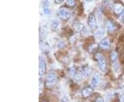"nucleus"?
I'll use <instances>...</instances> for the list:
<instances>
[{
    "instance_id": "f257e3e1",
    "label": "nucleus",
    "mask_w": 124,
    "mask_h": 102,
    "mask_svg": "<svg viewBox=\"0 0 124 102\" xmlns=\"http://www.w3.org/2000/svg\"><path fill=\"white\" fill-rule=\"evenodd\" d=\"M58 16L62 21H66L70 18V11L66 7H61L58 10Z\"/></svg>"
},
{
    "instance_id": "f03ea898",
    "label": "nucleus",
    "mask_w": 124,
    "mask_h": 102,
    "mask_svg": "<svg viewBox=\"0 0 124 102\" xmlns=\"http://www.w3.org/2000/svg\"><path fill=\"white\" fill-rule=\"evenodd\" d=\"M95 58L97 60L98 65H99V70L104 73L106 71V59L105 57L102 55L101 53H97L95 56Z\"/></svg>"
},
{
    "instance_id": "7ed1b4c3",
    "label": "nucleus",
    "mask_w": 124,
    "mask_h": 102,
    "mask_svg": "<svg viewBox=\"0 0 124 102\" xmlns=\"http://www.w3.org/2000/svg\"><path fill=\"white\" fill-rule=\"evenodd\" d=\"M101 82V77L99 73H94L91 78L90 85L93 88H97Z\"/></svg>"
},
{
    "instance_id": "20e7f679",
    "label": "nucleus",
    "mask_w": 124,
    "mask_h": 102,
    "mask_svg": "<svg viewBox=\"0 0 124 102\" xmlns=\"http://www.w3.org/2000/svg\"><path fill=\"white\" fill-rule=\"evenodd\" d=\"M57 81V75L53 71H50L47 75V83L50 86L55 84Z\"/></svg>"
},
{
    "instance_id": "39448f33",
    "label": "nucleus",
    "mask_w": 124,
    "mask_h": 102,
    "mask_svg": "<svg viewBox=\"0 0 124 102\" xmlns=\"http://www.w3.org/2000/svg\"><path fill=\"white\" fill-rule=\"evenodd\" d=\"M88 25L90 29H94L97 26V19L94 14L93 13L90 14L88 18Z\"/></svg>"
},
{
    "instance_id": "423d86ee",
    "label": "nucleus",
    "mask_w": 124,
    "mask_h": 102,
    "mask_svg": "<svg viewBox=\"0 0 124 102\" xmlns=\"http://www.w3.org/2000/svg\"><path fill=\"white\" fill-rule=\"evenodd\" d=\"M46 69V64L44 59L42 57H39V76H42L45 74Z\"/></svg>"
},
{
    "instance_id": "0eeeda50",
    "label": "nucleus",
    "mask_w": 124,
    "mask_h": 102,
    "mask_svg": "<svg viewBox=\"0 0 124 102\" xmlns=\"http://www.w3.org/2000/svg\"><path fill=\"white\" fill-rule=\"evenodd\" d=\"M99 47L104 50L110 49V40H108V38H104L101 39L100 43H99Z\"/></svg>"
},
{
    "instance_id": "6e6552de",
    "label": "nucleus",
    "mask_w": 124,
    "mask_h": 102,
    "mask_svg": "<svg viewBox=\"0 0 124 102\" xmlns=\"http://www.w3.org/2000/svg\"><path fill=\"white\" fill-rule=\"evenodd\" d=\"M73 27H74V29L77 32H81L82 31H84V30L85 29L84 25L79 21H75L74 22Z\"/></svg>"
},
{
    "instance_id": "1a4fd4ad",
    "label": "nucleus",
    "mask_w": 124,
    "mask_h": 102,
    "mask_svg": "<svg viewBox=\"0 0 124 102\" xmlns=\"http://www.w3.org/2000/svg\"><path fill=\"white\" fill-rule=\"evenodd\" d=\"M40 48L45 53L49 52L50 49V45L46 40H41V42H40Z\"/></svg>"
},
{
    "instance_id": "9d476101",
    "label": "nucleus",
    "mask_w": 124,
    "mask_h": 102,
    "mask_svg": "<svg viewBox=\"0 0 124 102\" xmlns=\"http://www.w3.org/2000/svg\"><path fill=\"white\" fill-rule=\"evenodd\" d=\"M114 13L116 14H121L124 11V6L121 4H116L113 8Z\"/></svg>"
},
{
    "instance_id": "9b49d317",
    "label": "nucleus",
    "mask_w": 124,
    "mask_h": 102,
    "mask_svg": "<svg viewBox=\"0 0 124 102\" xmlns=\"http://www.w3.org/2000/svg\"><path fill=\"white\" fill-rule=\"evenodd\" d=\"M104 34H105L104 30L102 29V28H100V29H99V30H97V31L95 32V33H94V37L97 39H101V38H102L103 37Z\"/></svg>"
},
{
    "instance_id": "f8f14e48",
    "label": "nucleus",
    "mask_w": 124,
    "mask_h": 102,
    "mask_svg": "<svg viewBox=\"0 0 124 102\" xmlns=\"http://www.w3.org/2000/svg\"><path fill=\"white\" fill-rule=\"evenodd\" d=\"M81 73H82L83 76L88 77L90 74V73H91V69L88 67H87V66H84V67L81 68Z\"/></svg>"
},
{
    "instance_id": "ddd939ff",
    "label": "nucleus",
    "mask_w": 124,
    "mask_h": 102,
    "mask_svg": "<svg viewBox=\"0 0 124 102\" xmlns=\"http://www.w3.org/2000/svg\"><path fill=\"white\" fill-rule=\"evenodd\" d=\"M93 93V89L92 88H86V89H85L83 91H82V95H83V96L84 97H88L90 96L91 94Z\"/></svg>"
},
{
    "instance_id": "4468645a",
    "label": "nucleus",
    "mask_w": 124,
    "mask_h": 102,
    "mask_svg": "<svg viewBox=\"0 0 124 102\" xmlns=\"http://www.w3.org/2000/svg\"><path fill=\"white\" fill-rule=\"evenodd\" d=\"M73 77H74V80H75L76 82H79L81 81H82V79H83V75H82L81 73H79V72H75V75L73 76Z\"/></svg>"
},
{
    "instance_id": "2eb2a0df",
    "label": "nucleus",
    "mask_w": 124,
    "mask_h": 102,
    "mask_svg": "<svg viewBox=\"0 0 124 102\" xmlns=\"http://www.w3.org/2000/svg\"><path fill=\"white\" fill-rule=\"evenodd\" d=\"M59 22L58 21L54 20V21H53L52 22L51 27H52L53 30H54V31H57L58 30V28H59Z\"/></svg>"
},
{
    "instance_id": "dca6fc26",
    "label": "nucleus",
    "mask_w": 124,
    "mask_h": 102,
    "mask_svg": "<svg viewBox=\"0 0 124 102\" xmlns=\"http://www.w3.org/2000/svg\"><path fill=\"white\" fill-rule=\"evenodd\" d=\"M44 13L46 14H50V7H49V4L48 1H46L44 6Z\"/></svg>"
},
{
    "instance_id": "f3484780",
    "label": "nucleus",
    "mask_w": 124,
    "mask_h": 102,
    "mask_svg": "<svg viewBox=\"0 0 124 102\" xmlns=\"http://www.w3.org/2000/svg\"><path fill=\"white\" fill-rule=\"evenodd\" d=\"M103 4L106 7H110L111 4H112V0H102Z\"/></svg>"
},
{
    "instance_id": "a211bd4d",
    "label": "nucleus",
    "mask_w": 124,
    "mask_h": 102,
    "mask_svg": "<svg viewBox=\"0 0 124 102\" xmlns=\"http://www.w3.org/2000/svg\"><path fill=\"white\" fill-rule=\"evenodd\" d=\"M119 64L117 63V62H115L113 64V71H115V73H117V72H119Z\"/></svg>"
},
{
    "instance_id": "6ab92c4d",
    "label": "nucleus",
    "mask_w": 124,
    "mask_h": 102,
    "mask_svg": "<svg viewBox=\"0 0 124 102\" xmlns=\"http://www.w3.org/2000/svg\"><path fill=\"white\" fill-rule=\"evenodd\" d=\"M117 56H118L117 53L116 51H113L112 53H111V60L113 61V62H115L116 60V58H117Z\"/></svg>"
},
{
    "instance_id": "aec40b11",
    "label": "nucleus",
    "mask_w": 124,
    "mask_h": 102,
    "mask_svg": "<svg viewBox=\"0 0 124 102\" xmlns=\"http://www.w3.org/2000/svg\"><path fill=\"white\" fill-rule=\"evenodd\" d=\"M66 4L69 6H70V7H72L75 5V0H68Z\"/></svg>"
},
{
    "instance_id": "412c9836",
    "label": "nucleus",
    "mask_w": 124,
    "mask_h": 102,
    "mask_svg": "<svg viewBox=\"0 0 124 102\" xmlns=\"http://www.w3.org/2000/svg\"><path fill=\"white\" fill-rule=\"evenodd\" d=\"M107 27H108V29L110 30V31H112L114 29H115V26L112 25V23L110 22H109L108 23V25H107Z\"/></svg>"
},
{
    "instance_id": "4be33fe9",
    "label": "nucleus",
    "mask_w": 124,
    "mask_h": 102,
    "mask_svg": "<svg viewBox=\"0 0 124 102\" xmlns=\"http://www.w3.org/2000/svg\"><path fill=\"white\" fill-rule=\"evenodd\" d=\"M105 102L104 101V99L102 97H98L97 99H96V102Z\"/></svg>"
},
{
    "instance_id": "5701e85b",
    "label": "nucleus",
    "mask_w": 124,
    "mask_h": 102,
    "mask_svg": "<svg viewBox=\"0 0 124 102\" xmlns=\"http://www.w3.org/2000/svg\"><path fill=\"white\" fill-rule=\"evenodd\" d=\"M64 1H65V0H55V2H56L57 4H62Z\"/></svg>"
},
{
    "instance_id": "b1692460",
    "label": "nucleus",
    "mask_w": 124,
    "mask_h": 102,
    "mask_svg": "<svg viewBox=\"0 0 124 102\" xmlns=\"http://www.w3.org/2000/svg\"><path fill=\"white\" fill-rule=\"evenodd\" d=\"M120 102H124V95H123L120 98Z\"/></svg>"
},
{
    "instance_id": "393cba45",
    "label": "nucleus",
    "mask_w": 124,
    "mask_h": 102,
    "mask_svg": "<svg viewBox=\"0 0 124 102\" xmlns=\"http://www.w3.org/2000/svg\"><path fill=\"white\" fill-rule=\"evenodd\" d=\"M122 21H123V22L124 23V18H123V19H122Z\"/></svg>"
}]
</instances>
